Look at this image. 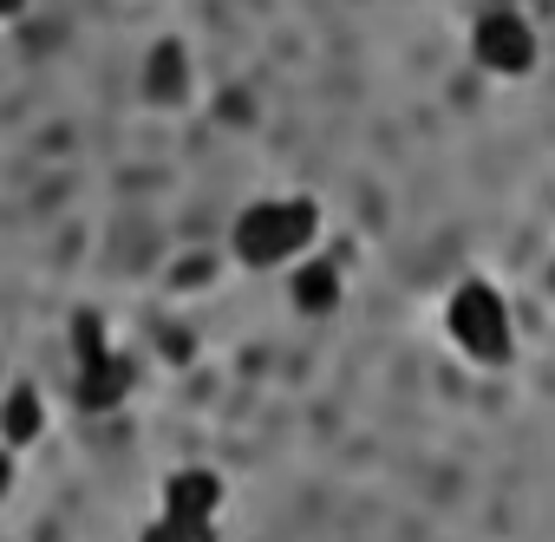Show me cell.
Masks as SVG:
<instances>
[{
    "instance_id": "6da1fadb",
    "label": "cell",
    "mask_w": 555,
    "mask_h": 542,
    "mask_svg": "<svg viewBox=\"0 0 555 542\" xmlns=\"http://www.w3.org/2000/svg\"><path fill=\"white\" fill-rule=\"evenodd\" d=\"M321 235V209L308 196H268V203H248L235 216V261L248 268H274V261H295L308 242Z\"/></svg>"
},
{
    "instance_id": "7a4b0ae2",
    "label": "cell",
    "mask_w": 555,
    "mask_h": 542,
    "mask_svg": "<svg viewBox=\"0 0 555 542\" xmlns=\"http://www.w3.org/2000/svg\"><path fill=\"white\" fill-rule=\"evenodd\" d=\"M444 327H451L464 360H477V366H503L509 360V308H503V295L490 282H464L451 295V308H444Z\"/></svg>"
},
{
    "instance_id": "3957f363",
    "label": "cell",
    "mask_w": 555,
    "mask_h": 542,
    "mask_svg": "<svg viewBox=\"0 0 555 542\" xmlns=\"http://www.w3.org/2000/svg\"><path fill=\"white\" fill-rule=\"evenodd\" d=\"M470 53H477V66L483 73H496V79H522L529 66H535V34H529V21L522 14H483L477 27H470Z\"/></svg>"
},
{
    "instance_id": "277c9868",
    "label": "cell",
    "mask_w": 555,
    "mask_h": 542,
    "mask_svg": "<svg viewBox=\"0 0 555 542\" xmlns=\"http://www.w3.org/2000/svg\"><path fill=\"white\" fill-rule=\"evenodd\" d=\"M125 392H131V360H125L118 347L79 360V405H86V412H112Z\"/></svg>"
},
{
    "instance_id": "5b68a950",
    "label": "cell",
    "mask_w": 555,
    "mask_h": 542,
    "mask_svg": "<svg viewBox=\"0 0 555 542\" xmlns=\"http://www.w3.org/2000/svg\"><path fill=\"white\" fill-rule=\"evenodd\" d=\"M216 503H222V477H216V470H177V477L164 483V509H170V516L216 522Z\"/></svg>"
},
{
    "instance_id": "8992f818",
    "label": "cell",
    "mask_w": 555,
    "mask_h": 542,
    "mask_svg": "<svg viewBox=\"0 0 555 542\" xmlns=\"http://www.w3.org/2000/svg\"><path fill=\"white\" fill-rule=\"evenodd\" d=\"M40 438V392L14 386L8 405H0V444H34Z\"/></svg>"
},
{
    "instance_id": "52a82bcc",
    "label": "cell",
    "mask_w": 555,
    "mask_h": 542,
    "mask_svg": "<svg viewBox=\"0 0 555 542\" xmlns=\"http://www.w3.org/2000/svg\"><path fill=\"white\" fill-rule=\"evenodd\" d=\"M295 308L301 314H334L340 308V275H334L327 261H314V268H301V275H295Z\"/></svg>"
},
{
    "instance_id": "ba28073f",
    "label": "cell",
    "mask_w": 555,
    "mask_h": 542,
    "mask_svg": "<svg viewBox=\"0 0 555 542\" xmlns=\"http://www.w3.org/2000/svg\"><path fill=\"white\" fill-rule=\"evenodd\" d=\"M144 86H151V99H183V53H177L170 40L151 53V66H144Z\"/></svg>"
},
{
    "instance_id": "9c48e42d",
    "label": "cell",
    "mask_w": 555,
    "mask_h": 542,
    "mask_svg": "<svg viewBox=\"0 0 555 542\" xmlns=\"http://www.w3.org/2000/svg\"><path fill=\"white\" fill-rule=\"evenodd\" d=\"M138 542H216V522H196V516H170V509H157V522H151Z\"/></svg>"
},
{
    "instance_id": "30bf717a",
    "label": "cell",
    "mask_w": 555,
    "mask_h": 542,
    "mask_svg": "<svg viewBox=\"0 0 555 542\" xmlns=\"http://www.w3.org/2000/svg\"><path fill=\"white\" fill-rule=\"evenodd\" d=\"M8 483H14V457L0 451V496H8Z\"/></svg>"
},
{
    "instance_id": "8fae6325",
    "label": "cell",
    "mask_w": 555,
    "mask_h": 542,
    "mask_svg": "<svg viewBox=\"0 0 555 542\" xmlns=\"http://www.w3.org/2000/svg\"><path fill=\"white\" fill-rule=\"evenodd\" d=\"M21 8H27V0H0V21H14Z\"/></svg>"
}]
</instances>
